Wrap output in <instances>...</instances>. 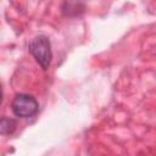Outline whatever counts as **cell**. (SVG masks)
Returning a JSON list of instances; mask_svg holds the SVG:
<instances>
[{"instance_id":"1","label":"cell","mask_w":156,"mask_h":156,"mask_svg":"<svg viewBox=\"0 0 156 156\" xmlns=\"http://www.w3.org/2000/svg\"><path fill=\"white\" fill-rule=\"evenodd\" d=\"M28 50L43 69L49 68L52 60V51L51 43L46 35L39 34L34 37L28 44Z\"/></svg>"},{"instance_id":"2","label":"cell","mask_w":156,"mask_h":156,"mask_svg":"<svg viewBox=\"0 0 156 156\" xmlns=\"http://www.w3.org/2000/svg\"><path fill=\"white\" fill-rule=\"evenodd\" d=\"M11 110L15 116L21 118H28L34 116L39 110V104L37 99L26 93L16 94L12 102H11Z\"/></svg>"},{"instance_id":"3","label":"cell","mask_w":156,"mask_h":156,"mask_svg":"<svg viewBox=\"0 0 156 156\" xmlns=\"http://www.w3.org/2000/svg\"><path fill=\"white\" fill-rule=\"evenodd\" d=\"M61 12L68 18L79 17L85 12V0H63Z\"/></svg>"},{"instance_id":"4","label":"cell","mask_w":156,"mask_h":156,"mask_svg":"<svg viewBox=\"0 0 156 156\" xmlns=\"http://www.w3.org/2000/svg\"><path fill=\"white\" fill-rule=\"evenodd\" d=\"M16 121L13 118H9L6 116L1 117L0 121V133L2 135H11L16 130Z\"/></svg>"}]
</instances>
